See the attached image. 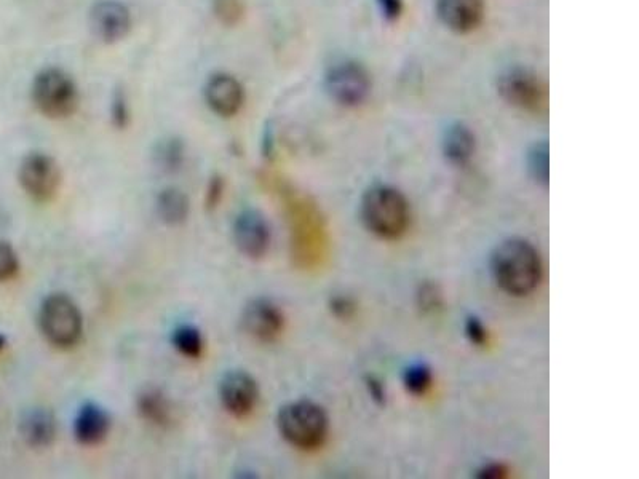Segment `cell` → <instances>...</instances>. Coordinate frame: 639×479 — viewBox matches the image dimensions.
Returning <instances> with one entry per match:
<instances>
[{
    "instance_id": "7",
    "label": "cell",
    "mask_w": 639,
    "mask_h": 479,
    "mask_svg": "<svg viewBox=\"0 0 639 479\" xmlns=\"http://www.w3.org/2000/svg\"><path fill=\"white\" fill-rule=\"evenodd\" d=\"M499 93L507 103L531 114H545L548 92L544 80L528 69H510L499 79Z\"/></svg>"
},
{
    "instance_id": "20",
    "label": "cell",
    "mask_w": 639,
    "mask_h": 479,
    "mask_svg": "<svg viewBox=\"0 0 639 479\" xmlns=\"http://www.w3.org/2000/svg\"><path fill=\"white\" fill-rule=\"evenodd\" d=\"M184 144L181 139H162L154 151V162L163 173H175L184 162Z\"/></svg>"
},
{
    "instance_id": "23",
    "label": "cell",
    "mask_w": 639,
    "mask_h": 479,
    "mask_svg": "<svg viewBox=\"0 0 639 479\" xmlns=\"http://www.w3.org/2000/svg\"><path fill=\"white\" fill-rule=\"evenodd\" d=\"M211 10L216 20L226 28L239 26L247 15L245 0H213Z\"/></svg>"
},
{
    "instance_id": "1",
    "label": "cell",
    "mask_w": 639,
    "mask_h": 479,
    "mask_svg": "<svg viewBox=\"0 0 639 479\" xmlns=\"http://www.w3.org/2000/svg\"><path fill=\"white\" fill-rule=\"evenodd\" d=\"M497 286L510 296H529L542 280V259L536 246L523 238H509L494 248L489 259Z\"/></svg>"
},
{
    "instance_id": "14",
    "label": "cell",
    "mask_w": 639,
    "mask_h": 479,
    "mask_svg": "<svg viewBox=\"0 0 639 479\" xmlns=\"http://www.w3.org/2000/svg\"><path fill=\"white\" fill-rule=\"evenodd\" d=\"M437 12L445 26L465 34L483 21L485 0H437Z\"/></svg>"
},
{
    "instance_id": "21",
    "label": "cell",
    "mask_w": 639,
    "mask_h": 479,
    "mask_svg": "<svg viewBox=\"0 0 639 479\" xmlns=\"http://www.w3.org/2000/svg\"><path fill=\"white\" fill-rule=\"evenodd\" d=\"M175 349L178 350L183 357L195 358L202 357L203 349H205V341H203L202 333L199 328L194 325H181L173 331L171 337Z\"/></svg>"
},
{
    "instance_id": "10",
    "label": "cell",
    "mask_w": 639,
    "mask_h": 479,
    "mask_svg": "<svg viewBox=\"0 0 639 479\" xmlns=\"http://www.w3.org/2000/svg\"><path fill=\"white\" fill-rule=\"evenodd\" d=\"M219 400L231 416L237 419L250 416L259 400L258 382L247 371L235 369L219 384Z\"/></svg>"
},
{
    "instance_id": "32",
    "label": "cell",
    "mask_w": 639,
    "mask_h": 479,
    "mask_svg": "<svg viewBox=\"0 0 639 479\" xmlns=\"http://www.w3.org/2000/svg\"><path fill=\"white\" fill-rule=\"evenodd\" d=\"M507 473H509V470H507V467H505V465L488 464L483 465V467L478 470L477 476L478 478L497 479L504 478V476H507Z\"/></svg>"
},
{
    "instance_id": "26",
    "label": "cell",
    "mask_w": 639,
    "mask_h": 479,
    "mask_svg": "<svg viewBox=\"0 0 639 479\" xmlns=\"http://www.w3.org/2000/svg\"><path fill=\"white\" fill-rule=\"evenodd\" d=\"M111 117L114 127L124 130L130 123V107H128L127 96L122 90L114 93L111 104Z\"/></svg>"
},
{
    "instance_id": "27",
    "label": "cell",
    "mask_w": 639,
    "mask_h": 479,
    "mask_svg": "<svg viewBox=\"0 0 639 479\" xmlns=\"http://www.w3.org/2000/svg\"><path fill=\"white\" fill-rule=\"evenodd\" d=\"M465 336L477 347L488 344V329L481 323L480 318L469 317L465 320Z\"/></svg>"
},
{
    "instance_id": "9",
    "label": "cell",
    "mask_w": 639,
    "mask_h": 479,
    "mask_svg": "<svg viewBox=\"0 0 639 479\" xmlns=\"http://www.w3.org/2000/svg\"><path fill=\"white\" fill-rule=\"evenodd\" d=\"M93 36L106 45L117 44L130 34L133 16L120 0H98L88 16Z\"/></svg>"
},
{
    "instance_id": "34",
    "label": "cell",
    "mask_w": 639,
    "mask_h": 479,
    "mask_svg": "<svg viewBox=\"0 0 639 479\" xmlns=\"http://www.w3.org/2000/svg\"><path fill=\"white\" fill-rule=\"evenodd\" d=\"M5 344H7V341H5V337L0 334V352L4 350Z\"/></svg>"
},
{
    "instance_id": "19",
    "label": "cell",
    "mask_w": 639,
    "mask_h": 479,
    "mask_svg": "<svg viewBox=\"0 0 639 479\" xmlns=\"http://www.w3.org/2000/svg\"><path fill=\"white\" fill-rule=\"evenodd\" d=\"M157 213L168 226H179L189 216V198L176 187H167L157 197Z\"/></svg>"
},
{
    "instance_id": "29",
    "label": "cell",
    "mask_w": 639,
    "mask_h": 479,
    "mask_svg": "<svg viewBox=\"0 0 639 479\" xmlns=\"http://www.w3.org/2000/svg\"><path fill=\"white\" fill-rule=\"evenodd\" d=\"M224 189H226V184H224V179L221 178V176H213V178L210 179V184H208L207 189L208 210L218 208L219 203H221L224 197Z\"/></svg>"
},
{
    "instance_id": "5",
    "label": "cell",
    "mask_w": 639,
    "mask_h": 479,
    "mask_svg": "<svg viewBox=\"0 0 639 479\" xmlns=\"http://www.w3.org/2000/svg\"><path fill=\"white\" fill-rule=\"evenodd\" d=\"M40 331L58 349H71L84 333V320L76 302L63 293L50 294L39 310Z\"/></svg>"
},
{
    "instance_id": "15",
    "label": "cell",
    "mask_w": 639,
    "mask_h": 479,
    "mask_svg": "<svg viewBox=\"0 0 639 479\" xmlns=\"http://www.w3.org/2000/svg\"><path fill=\"white\" fill-rule=\"evenodd\" d=\"M111 432L109 412L96 403H85L74 419V436L82 446H98Z\"/></svg>"
},
{
    "instance_id": "24",
    "label": "cell",
    "mask_w": 639,
    "mask_h": 479,
    "mask_svg": "<svg viewBox=\"0 0 639 479\" xmlns=\"http://www.w3.org/2000/svg\"><path fill=\"white\" fill-rule=\"evenodd\" d=\"M432 369L425 363H413L403 373V385L413 395H425L432 387Z\"/></svg>"
},
{
    "instance_id": "8",
    "label": "cell",
    "mask_w": 639,
    "mask_h": 479,
    "mask_svg": "<svg viewBox=\"0 0 639 479\" xmlns=\"http://www.w3.org/2000/svg\"><path fill=\"white\" fill-rule=\"evenodd\" d=\"M325 88L336 103L355 107L362 104L370 95L371 80L362 64L341 61L326 72Z\"/></svg>"
},
{
    "instance_id": "28",
    "label": "cell",
    "mask_w": 639,
    "mask_h": 479,
    "mask_svg": "<svg viewBox=\"0 0 639 479\" xmlns=\"http://www.w3.org/2000/svg\"><path fill=\"white\" fill-rule=\"evenodd\" d=\"M417 301L421 305V309L425 312H432L441 304V294L437 286L432 283H425L417 293Z\"/></svg>"
},
{
    "instance_id": "2",
    "label": "cell",
    "mask_w": 639,
    "mask_h": 479,
    "mask_svg": "<svg viewBox=\"0 0 639 479\" xmlns=\"http://www.w3.org/2000/svg\"><path fill=\"white\" fill-rule=\"evenodd\" d=\"M360 214L366 229L384 240L403 237L411 221V211L405 195L392 186H373L365 192Z\"/></svg>"
},
{
    "instance_id": "4",
    "label": "cell",
    "mask_w": 639,
    "mask_h": 479,
    "mask_svg": "<svg viewBox=\"0 0 639 479\" xmlns=\"http://www.w3.org/2000/svg\"><path fill=\"white\" fill-rule=\"evenodd\" d=\"M31 96L37 111L47 119H69L79 109L76 80L60 68L42 69L32 80Z\"/></svg>"
},
{
    "instance_id": "6",
    "label": "cell",
    "mask_w": 639,
    "mask_h": 479,
    "mask_svg": "<svg viewBox=\"0 0 639 479\" xmlns=\"http://www.w3.org/2000/svg\"><path fill=\"white\" fill-rule=\"evenodd\" d=\"M18 179L23 191L39 203L53 200L63 183L60 165L52 155L44 152H31L24 157L18 170Z\"/></svg>"
},
{
    "instance_id": "3",
    "label": "cell",
    "mask_w": 639,
    "mask_h": 479,
    "mask_svg": "<svg viewBox=\"0 0 639 479\" xmlns=\"http://www.w3.org/2000/svg\"><path fill=\"white\" fill-rule=\"evenodd\" d=\"M278 432L286 443L301 451L322 448L328 438V416L320 404L310 400L291 401L277 416Z\"/></svg>"
},
{
    "instance_id": "12",
    "label": "cell",
    "mask_w": 639,
    "mask_h": 479,
    "mask_svg": "<svg viewBox=\"0 0 639 479\" xmlns=\"http://www.w3.org/2000/svg\"><path fill=\"white\" fill-rule=\"evenodd\" d=\"M205 103L223 119H231L242 111L245 104V88L242 82L227 72H216L203 88Z\"/></svg>"
},
{
    "instance_id": "11",
    "label": "cell",
    "mask_w": 639,
    "mask_h": 479,
    "mask_svg": "<svg viewBox=\"0 0 639 479\" xmlns=\"http://www.w3.org/2000/svg\"><path fill=\"white\" fill-rule=\"evenodd\" d=\"M270 237L269 222L261 211L248 208L235 218L234 242L245 258H264L270 248Z\"/></svg>"
},
{
    "instance_id": "13",
    "label": "cell",
    "mask_w": 639,
    "mask_h": 479,
    "mask_svg": "<svg viewBox=\"0 0 639 479\" xmlns=\"http://www.w3.org/2000/svg\"><path fill=\"white\" fill-rule=\"evenodd\" d=\"M242 326L258 341L274 342L285 329V315L274 301L258 297L243 309Z\"/></svg>"
},
{
    "instance_id": "30",
    "label": "cell",
    "mask_w": 639,
    "mask_h": 479,
    "mask_svg": "<svg viewBox=\"0 0 639 479\" xmlns=\"http://www.w3.org/2000/svg\"><path fill=\"white\" fill-rule=\"evenodd\" d=\"M376 4L385 20H398L403 13V0H376Z\"/></svg>"
},
{
    "instance_id": "33",
    "label": "cell",
    "mask_w": 639,
    "mask_h": 479,
    "mask_svg": "<svg viewBox=\"0 0 639 479\" xmlns=\"http://www.w3.org/2000/svg\"><path fill=\"white\" fill-rule=\"evenodd\" d=\"M366 387L370 390V395L373 396L374 400L378 401V403H384V387H382V384L378 381V379L368 377V379H366Z\"/></svg>"
},
{
    "instance_id": "25",
    "label": "cell",
    "mask_w": 639,
    "mask_h": 479,
    "mask_svg": "<svg viewBox=\"0 0 639 479\" xmlns=\"http://www.w3.org/2000/svg\"><path fill=\"white\" fill-rule=\"evenodd\" d=\"M18 270H20V259L15 248L10 243L0 240V283L15 278Z\"/></svg>"
},
{
    "instance_id": "16",
    "label": "cell",
    "mask_w": 639,
    "mask_h": 479,
    "mask_svg": "<svg viewBox=\"0 0 639 479\" xmlns=\"http://www.w3.org/2000/svg\"><path fill=\"white\" fill-rule=\"evenodd\" d=\"M20 435L24 443L31 448H50L56 438V419L53 412L45 408H32L24 412L20 422Z\"/></svg>"
},
{
    "instance_id": "17",
    "label": "cell",
    "mask_w": 639,
    "mask_h": 479,
    "mask_svg": "<svg viewBox=\"0 0 639 479\" xmlns=\"http://www.w3.org/2000/svg\"><path fill=\"white\" fill-rule=\"evenodd\" d=\"M136 408L139 416L155 427L165 428L173 424V406L160 388L149 387L139 393Z\"/></svg>"
},
{
    "instance_id": "18",
    "label": "cell",
    "mask_w": 639,
    "mask_h": 479,
    "mask_svg": "<svg viewBox=\"0 0 639 479\" xmlns=\"http://www.w3.org/2000/svg\"><path fill=\"white\" fill-rule=\"evenodd\" d=\"M475 135L464 123H453L446 128L443 136V152L446 159L456 165H464L472 159L475 154Z\"/></svg>"
},
{
    "instance_id": "22",
    "label": "cell",
    "mask_w": 639,
    "mask_h": 479,
    "mask_svg": "<svg viewBox=\"0 0 639 479\" xmlns=\"http://www.w3.org/2000/svg\"><path fill=\"white\" fill-rule=\"evenodd\" d=\"M529 175L537 184L548 186L550 181V149L545 141L536 143L528 152Z\"/></svg>"
},
{
    "instance_id": "31",
    "label": "cell",
    "mask_w": 639,
    "mask_h": 479,
    "mask_svg": "<svg viewBox=\"0 0 639 479\" xmlns=\"http://www.w3.org/2000/svg\"><path fill=\"white\" fill-rule=\"evenodd\" d=\"M331 312L339 318L352 317L355 312V304L350 301L349 297L336 296L330 302Z\"/></svg>"
}]
</instances>
